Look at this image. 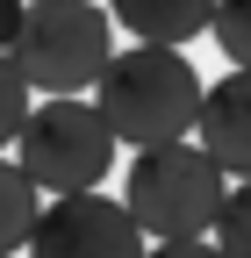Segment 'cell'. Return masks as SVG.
<instances>
[{"label": "cell", "instance_id": "8fae6325", "mask_svg": "<svg viewBox=\"0 0 251 258\" xmlns=\"http://www.w3.org/2000/svg\"><path fill=\"white\" fill-rule=\"evenodd\" d=\"M22 122H29V79L15 72V57L0 50V151L22 137Z\"/></svg>", "mask_w": 251, "mask_h": 258}, {"label": "cell", "instance_id": "7c38bea8", "mask_svg": "<svg viewBox=\"0 0 251 258\" xmlns=\"http://www.w3.org/2000/svg\"><path fill=\"white\" fill-rule=\"evenodd\" d=\"M144 258H223V251L201 237H165V244H144Z\"/></svg>", "mask_w": 251, "mask_h": 258}, {"label": "cell", "instance_id": "7a4b0ae2", "mask_svg": "<svg viewBox=\"0 0 251 258\" xmlns=\"http://www.w3.org/2000/svg\"><path fill=\"white\" fill-rule=\"evenodd\" d=\"M223 194H230V172L215 158L179 137V144H144L130 158V179H122V208L137 215L144 237H208L215 215H223Z\"/></svg>", "mask_w": 251, "mask_h": 258}, {"label": "cell", "instance_id": "52a82bcc", "mask_svg": "<svg viewBox=\"0 0 251 258\" xmlns=\"http://www.w3.org/2000/svg\"><path fill=\"white\" fill-rule=\"evenodd\" d=\"M208 15H215V0H108V22H122L137 43H165V50L194 43Z\"/></svg>", "mask_w": 251, "mask_h": 258}, {"label": "cell", "instance_id": "ba28073f", "mask_svg": "<svg viewBox=\"0 0 251 258\" xmlns=\"http://www.w3.org/2000/svg\"><path fill=\"white\" fill-rule=\"evenodd\" d=\"M36 215H43V194L29 186V172L15 158H0V251H22L29 230H36Z\"/></svg>", "mask_w": 251, "mask_h": 258}, {"label": "cell", "instance_id": "6da1fadb", "mask_svg": "<svg viewBox=\"0 0 251 258\" xmlns=\"http://www.w3.org/2000/svg\"><path fill=\"white\" fill-rule=\"evenodd\" d=\"M93 108L115 129V144H179L194 137V115H201V72L165 43H130L101 64L93 79Z\"/></svg>", "mask_w": 251, "mask_h": 258}, {"label": "cell", "instance_id": "4fadbf2b", "mask_svg": "<svg viewBox=\"0 0 251 258\" xmlns=\"http://www.w3.org/2000/svg\"><path fill=\"white\" fill-rule=\"evenodd\" d=\"M22 15H29V0H0V50L15 43V29H22Z\"/></svg>", "mask_w": 251, "mask_h": 258}, {"label": "cell", "instance_id": "30bf717a", "mask_svg": "<svg viewBox=\"0 0 251 258\" xmlns=\"http://www.w3.org/2000/svg\"><path fill=\"white\" fill-rule=\"evenodd\" d=\"M208 29H215V43H223V57L237 72H251V0H215Z\"/></svg>", "mask_w": 251, "mask_h": 258}, {"label": "cell", "instance_id": "277c9868", "mask_svg": "<svg viewBox=\"0 0 251 258\" xmlns=\"http://www.w3.org/2000/svg\"><path fill=\"white\" fill-rule=\"evenodd\" d=\"M15 165L29 172L36 194H86V186H101L108 165H115V129L101 122L93 101L57 93V101L29 108L22 137H15Z\"/></svg>", "mask_w": 251, "mask_h": 258}, {"label": "cell", "instance_id": "8992f818", "mask_svg": "<svg viewBox=\"0 0 251 258\" xmlns=\"http://www.w3.org/2000/svg\"><path fill=\"white\" fill-rule=\"evenodd\" d=\"M194 144H201L230 179H251V72H223L215 86H201Z\"/></svg>", "mask_w": 251, "mask_h": 258}, {"label": "cell", "instance_id": "3957f363", "mask_svg": "<svg viewBox=\"0 0 251 258\" xmlns=\"http://www.w3.org/2000/svg\"><path fill=\"white\" fill-rule=\"evenodd\" d=\"M15 72L29 79V93H86L101 79V64L115 57V22L93 0H29V15L15 29Z\"/></svg>", "mask_w": 251, "mask_h": 258}, {"label": "cell", "instance_id": "5bb4252c", "mask_svg": "<svg viewBox=\"0 0 251 258\" xmlns=\"http://www.w3.org/2000/svg\"><path fill=\"white\" fill-rule=\"evenodd\" d=\"M0 258H15V251H0Z\"/></svg>", "mask_w": 251, "mask_h": 258}, {"label": "cell", "instance_id": "5b68a950", "mask_svg": "<svg viewBox=\"0 0 251 258\" xmlns=\"http://www.w3.org/2000/svg\"><path fill=\"white\" fill-rule=\"evenodd\" d=\"M22 251L29 258H144V230L122 201L86 186V194H50Z\"/></svg>", "mask_w": 251, "mask_h": 258}, {"label": "cell", "instance_id": "9c48e42d", "mask_svg": "<svg viewBox=\"0 0 251 258\" xmlns=\"http://www.w3.org/2000/svg\"><path fill=\"white\" fill-rule=\"evenodd\" d=\"M215 251L223 258H251V179H230L223 215H215Z\"/></svg>", "mask_w": 251, "mask_h": 258}]
</instances>
